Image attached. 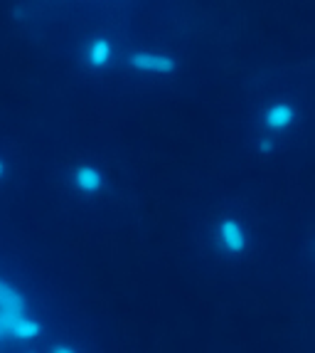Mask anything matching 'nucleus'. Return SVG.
I'll return each mask as SVG.
<instances>
[{
    "label": "nucleus",
    "mask_w": 315,
    "mask_h": 353,
    "mask_svg": "<svg viewBox=\"0 0 315 353\" xmlns=\"http://www.w3.org/2000/svg\"><path fill=\"white\" fill-rule=\"evenodd\" d=\"M42 336V324L28 314H6L0 312V341L15 339V341H37Z\"/></svg>",
    "instance_id": "nucleus-1"
},
{
    "label": "nucleus",
    "mask_w": 315,
    "mask_h": 353,
    "mask_svg": "<svg viewBox=\"0 0 315 353\" xmlns=\"http://www.w3.org/2000/svg\"><path fill=\"white\" fill-rule=\"evenodd\" d=\"M129 65L135 72H143V74H158V77H168L177 70V62L173 54L168 52H155V50H138V52L129 54Z\"/></svg>",
    "instance_id": "nucleus-2"
},
{
    "label": "nucleus",
    "mask_w": 315,
    "mask_h": 353,
    "mask_svg": "<svg viewBox=\"0 0 315 353\" xmlns=\"http://www.w3.org/2000/svg\"><path fill=\"white\" fill-rule=\"evenodd\" d=\"M217 242L232 257H239L249 250V235L246 228L237 218H222L217 225Z\"/></svg>",
    "instance_id": "nucleus-3"
},
{
    "label": "nucleus",
    "mask_w": 315,
    "mask_h": 353,
    "mask_svg": "<svg viewBox=\"0 0 315 353\" xmlns=\"http://www.w3.org/2000/svg\"><path fill=\"white\" fill-rule=\"evenodd\" d=\"M298 112L291 101H274L261 112V129L263 134L269 136H279L283 131H288L296 121Z\"/></svg>",
    "instance_id": "nucleus-4"
},
{
    "label": "nucleus",
    "mask_w": 315,
    "mask_h": 353,
    "mask_svg": "<svg viewBox=\"0 0 315 353\" xmlns=\"http://www.w3.org/2000/svg\"><path fill=\"white\" fill-rule=\"evenodd\" d=\"M104 173L96 168V165L91 163H82V165H76L74 171H72V185H74L79 193L84 195H96L104 190Z\"/></svg>",
    "instance_id": "nucleus-5"
},
{
    "label": "nucleus",
    "mask_w": 315,
    "mask_h": 353,
    "mask_svg": "<svg viewBox=\"0 0 315 353\" xmlns=\"http://www.w3.org/2000/svg\"><path fill=\"white\" fill-rule=\"evenodd\" d=\"M111 42L104 40V37H94L91 42L84 50V59L91 70H104L109 62H111Z\"/></svg>",
    "instance_id": "nucleus-6"
},
{
    "label": "nucleus",
    "mask_w": 315,
    "mask_h": 353,
    "mask_svg": "<svg viewBox=\"0 0 315 353\" xmlns=\"http://www.w3.org/2000/svg\"><path fill=\"white\" fill-rule=\"evenodd\" d=\"M0 312L6 314H28V301L10 282L0 279Z\"/></svg>",
    "instance_id": "nucleus-7"
},
{
    "label": "nucleus",
    "mask_w": 315,
    "mask_h": 353,
    "mask_svg": "<svg viewBox=\"0 0 315 353\" xmlns=\"http://www.w3.org/2000/svg\"><path fill=\"white\" fill-rule=\"evenodd\" d=\"M257 151L261 153V156H271V153L276 151V136H269V134L259 136V141H257Z\"/></svg>",
    "instance_id": "nucleus-8"
},
{
    "label": "nucleus",
    "mask_w": 315,
    "mask_h": 353,
    "mask_svg": "<svg viewBox=\"0 0 315 353\" xmlns=\"http://www.w3.org/2000/svg\"><path fill=\"white\" fill-rule=\"evenodd\" d=\"M50 353H79V351L74 346H69V343H57V346H52Z\"/></svg>",
    "instance_id": "nucleus-9"
},
{
    "label": "nucleus",
    "mask_w": 315,
    "mask_h": 353,
    "mask_svg": "<svg viewBox=\"0 0 315 353\" xmlns=\"http://www.w3.org/2000/svg\"><path fill=\"white\" fill-rule=\"evenodd\" d=\"M3 176H6V161L0 159V181H3Z\"/></svg>",
    "instance_id": "nucleus-10"
},
{
    "label": "nucleus",
    "mask_w": 315,
    "mask_h": 353,
    "mask_svg": "<svg viewBox=\"0 0 315 353\" xmlns=\"http://www.w3.org/2000/svg\"><path fill=\"white\" fill-rule=\"evenodd\" d=\"M28 353H35V351H28Z\"/></svg>",
    "instance_id": "nucleus-11"
}]
</instances>
